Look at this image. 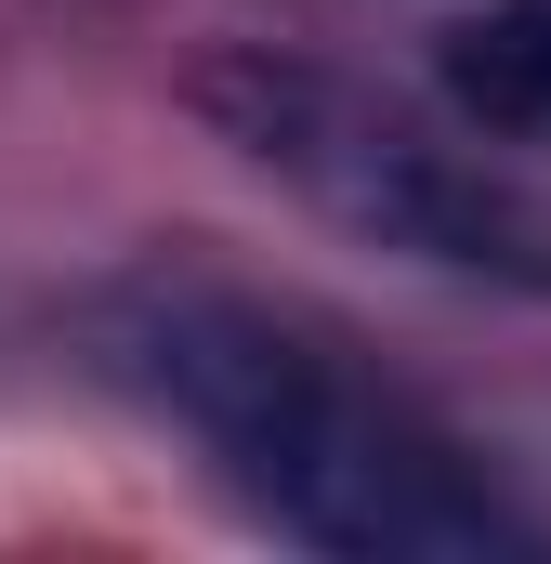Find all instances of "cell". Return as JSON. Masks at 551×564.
<instances>
[{"label":"cell","mask_w":551,"mask_h":564,"mask_svg":"<svg viewBox=\"0 0 551 564\" xmlns=\"http://www.w3.org/2000/svg\"><path fill=\"white\" fill-rule=\"evenodd\" d=\"M106 381L158 408L210 459V486L342 564H499V552H551V525L460 446V433L408 408L395 381H368L328 328L276 315L250 289L210 276H132L93 315Z\"/></svg>","instance_id":"6da1fadb"},{"label":"cell","mask_w":551,"mask_h":564,"mask_svg":"<svg viewBox=\"0 0 551 564\" xmlns=\"http://www.w3.org/2000/svg\"><path fill=\"white\" fill-rule=\"evenodd\" d=\"M197 106L368 250H408V263H446L486 289H551V197L512 171V144H460L328 66H276V53L210 66Z\"/></svg>","instance_id":"7a4b0ae2"},{"label":"cell","mask_w":551,"mask_h":564,"mask_svg":"<svg viewBox=\"0 0 551 564\" xmlns=\"http://www.w3.org/2000/svg\"><path fill=\"white\" fill-rule=\"evenodd\" d=\"M433 79H446V106L486 144L551 158V0H486V13H460L446 53H433Z\"/></svg>","instance_id":"3957f363"}]
</instances>
